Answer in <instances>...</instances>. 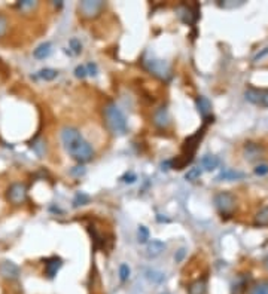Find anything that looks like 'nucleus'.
Returning a JSON list of instances; mask_svg holds the SVG:
<instances>
[{
	"instance_id": "obj_1",
	"label": "nucleus",
	"mask_w": 268,
	"mask_h": 294,
	"mask_svg": "<svg viewBox=\"0 0 268 294\" xmlns=\"http://www.w3.org/2000/svg\"><path fill=\"white\" fill-rule=\"evenodd\" d=\"M61 141L70 158L79 163L89 162L94 158L93 146L82 137L79 130L75 127H64L61 130Z\"/></svg>"
},
{
	"instance_id": "obj_2",
	"label": "nucleus",
	"mask_w": 268,
	"mask_h": 294,
	"mask_svg": "<svg viewBox=\"0 0 268 294\" xmlns=\"http://www.w3.org/2000/svg\"><path fill=\"white\" fill-rule=\"evenodd\" d=\"M103 115H105V122H106L108 128L111 130V132H114L115 135L127 134V131H128L127 118L115 103H108L103 109Z\"/></svg>"
},
{
	"instance_id": "obj_3",
	"label": "nucleus",
	"mask_w": 268,
	"mask_h": 294,
	"mask_svg": "<svg viewBox=\"0 0 268 294\" xmlns=\"http://www.w3.org/2000/svg\"><path fill=\"white\" fill-rule=\"evenodd\" d=\"M6 199L15 207L23 205L27 199V186L24 183H12L6 190Z\"/></svg>"
},
{
	"instance_id": "obj_4",
	"label": "nucleus",
	"mask_w": 268,
	"mask_h": 294,
	"mask_svg": "<svg viewBox=\"0 0 268 294\" xmlns=\"http://www.w3.org/2000/svg\"><path fill=\"white\" fill-rule=\"evenodd\" d=\"M215 207L222 216H230L235 210V198L230 192H221L215 196Z\"/></svg>"
},
{
	"instance_id": "obj_5",
	"label": "nucleus",
	"mask_w": 268,
	"mask_h": 294,
	"mask_svg": "<svg viewBox=\"0 0 268 294\" xmlns=\"http://www.w3.org/2000/svg\"><path fill=\"white\" fill-rule=\"evenodd\" d=\"M105 6L106 3L102 2V0H83V2L79 3L77 9L83 18H96L102 14Z\"/></svg>"
},
{
	"instance_id": "obj_6",
	"label": "nucleus",
	"mask_w": 268,
	"mask_h": 294,
	"mask_svg": "<svg viewBox=\"0 0 268 294\" xmlns=\"http://www.w3.org/2000/svg\"><path fill=\"white\" fill-rule=\"evenodd\" d=\"M246 100L259 107H268V89H256L249 88L244 92Z\"/></svg>"
},
{
	"instance_id": "obj_7",
	"label": "nucleus",
	"mask_w": 268,
	"mask_h": 294,
	"mask_svg": "<svg viewBox=\"0 0 268 294\" xmlns=\"http://www.w3.org/2000/svg\"><path fill=\"white\" fill-rule=\"evenodd\" d=\"M21 275V269L17 263L11 260L0 261V276L6 281H17Z\"/></svg>"
},
{
	"instance_id": "obj_8",
	"label": "nucleus",
	"mask_w": 268,
	"mask_h": 294,
	"mask_svg": "<svg viewBox=\"0 0 268 294\" xmlns=\"http://www.w3.org/2000/svg\"><path fill=\"white\" fill-rule=\"evenodd\" d=\"M145 67L152 73V74H155L156 77H159V79H167V77H170V67H168V64L167 63H164V61H161V60H148V61H145Z\"/></svg>"
},
{
	"instance_id": "obj_9",
	"label": "nucleus",
	"mask_w": 268,
	"mask_h": 294,
	"mask_svg": "<svg viewBox=\"0 0 268 294\" xmlns=\"http://www.w3.org/2000/svg\"><path fill=\"white\" fill-rule=\"evenodd\" d=\"M177 15L181 18L185 24L188 26H192L197 20H198V11H197V6L195 8H191L188 5H181L177 8Z\"/></svg>"
},
{
	"instance_id": "obj_10",
	"label": "nucleus",
	"mask_w": 268,
	"mask_h": 294,
	"mask_svg": "<svg viewBox=\"0 0 268 294\" xmlns=\"http://www.w3.org/2000/svg\"><path fill=\"white\" fill-rule=\"evenodd\" d=\"M152 122L159 130H167L168 128V125H170V115H168V110H167L165 106H161V107H158L153 112Z\"/></svg>"
},
{
	"instance_id": "obj_11",
	"label": "nucleus",
	"mask_w": 268,
	"mask_h": 294,
	"mask_svg": "<svg viewBox=\"0 0 268 294\" xmlns=\"http://www.w3.org/2000/svg\"><path fill=\"white\" fill-rule=\"evenodd\" d=\"M243 153H244V158L250 162L262 158L264 155V147L256 144V143H246L244 144V149H243Z\"/></svg>"
},
{
	"instance_id": "obj_12",
	"label": "nucleus",
	"mask_w": 268,
	"mask_h": 294,
	"mask_svg": "<svg viewBox=\"0 0 268 294\" xmlns=\"http://www.w3.org/2000/svg\"><path fill=\"white\" fill-rule=\"evenodd\" d=\"M63 266V260L60 259V257H49V259H46L45 260V275L49 278V279H52L55 275H57V272L60 270V267Z\"/></svg>"
},
{
	"instance_id": "obj_13",
	"label": "nucleus",
	"mask_w": 268,
	"mask_h": 294,
	"mask_svg": "<svg viewBox=\"0 0 268 294\" xmlns=\"http://www.w3.org/2000/svg\"><path fill=\"white\" fill-rule=\"evenodd\" d=\"M167 248V245L162 242V241H159V239H153V241H151L148 245H146V257H149V259H153V257H158L159 254H162L164 253V250Z\"/></svg>"
},
{
	"instance_id": "obj_14",
	"label": "nucleus",
	"mask_w": 268,
	"mask_h": 294,
	"mask_svg": "<svg viewBox=\"0 0 268 294\" xmlns=\"http://www.w3.org/2000/svg\"><path fill=\"white\" fill-rule=\"evenodd\" d=\"M246 174L238 171V169H231V168H227V169H222L221 174L216 177L218 181H234V180H241L244 178Z\"/></svg>"
},
{
	"instance_id": "obj_15",
	"label": "nucleus",
	"mask_w": 268,
	"mask_h": 294,
	"mask_svg": "<svg viewBox=\"0 0 268 294\" xmlns=\"http://www.w3.org/2000/svg\"><path fill=\"white\" fill-rule=\"evenodd\" d=\"M195 103H197V109H198L200 115L204 119H207L212 115V103L209 101V98L200 95V97H197V101Z\"/></svg>"
},
{
	"instance_id": "obj_16",
	"label": "nucleus",
	"mask_w": 268,
	"mask_h": 294,
	"mask_svg": "<svg viewBox=\"0 0 268 294\" xmlns=\"http://www.w3.org/2000/svg\"><path fill=\"white\" fill-rule=\"evenodd\" d=\"M200 163H201V169H204V171H213V169H216L219 166L221 161L215 155H204L201 158Z\"/></svg>"
},
{
	"instance_id": "obj_17",
	"label": "nucleus",
	"mask_w": 268,
	"mask_h": 294,
	"mask_svg": "<svg viewBox=\"0 0 268 294\" xmlns=\"http://www.w3.org/2000/svg\"><path fill=\"white\" fill-rule=\"evenodd\" d=\"M51 52H52V43L51 42H43L33 51V55L38 60H45V58H48L51 55Z\"/></svg>"
},
{
	"instance_id": "obj_18",
	"label": "nucleus",
	"mask_w": 268,
	"mask_h": 294,
	"mask_svg": "<svg viewBox=\"0 0 268 294\" xmlns=\"http://www.w3.org/2000/svg\"><path fill=\"white\" fill-rule=\"evenodd\" d=\"M145 278L149 282L156 284V285H159V284H162L165 281V275L162 272H159V270H155V269H146L145 270Z\"/></svg>"
},
{
	"instance_id": "obj_19",
	"label": "nucleus",
	"mask_w": 268,
	"mask_h": 294,
	"mask_svg": "<svg viewBox=\"0 0 268 294\" xmlns=\"http://www.w3.org/2000/svg\"><path fill=\"white\" fill-rule=\"evenodd\" d=\"M207 293V284L204 279H197L188 287V294H206Z\"/></svg>"
},
{
	"instance_id": "obj_20",
	"label": "nucleus",
	"mask_w": 268,
	"mask_h": 294,
	"mask_svg": "<svg viewBox=\"0 0 268 294\" xmlns=\"http://www.w3.org/2000/svg\"><path fill=\"white\" fill-rule=\"evenodd\" d=\"M253 223H255V226H258V228H267V226H268V205H267V207H262V208L256 213Z\"/></svg>"
},
{
	"instance_id": "obj_21",
	"label": "nucleus",
	"mask_w": 268,
	"mask_h": 294,
	"mask_svg": "<svg viewBox=\"0 0 268 294\" xmlns=\"http://www.w3.org/2000/svg\"><path fill=\"white\" fill-rule=\"evenodd\" d=\"M36 77H39V79H42V80H46V82H51V80H54L55 77H58V71H57L55 68L46 67V68L39 70L38 74H36Z\"/></svg>"
},
{
	"instance_id": "obj_22",
	"label": "nucleus",
	"mask_w": 268,
	"mask_h": 294,
	"mask_svg": "<svg viewBox=\"0 0 268 294\" xmlns=\"http://www.w3.org/2000/svg\"><path fill=\"white\" fill-rule=\"evenodd\" d=\"M82 48L83 46H82L80 40L77 37H72L69 40V51L66 49V54H69V55H79L82 52Z\"/></svg>"
},
{
	"instance_id": "obj_23",
	"label": "nucleus",
	"mask_w": 268,
	"mask_h": 294,
	"mask_svg": "<svg viewBox=\"0 0 268 294\" xmlns=\"http://www.w3.org/2000/svg\"><path fill=\"white\" fill-rule=\"evenodd\" d=\"M201 175H203V169L200 166H192V168H190L187 171L185 180H188V181H197V180H200Z\"/></svg>"
},
{
	"instance_id": "obj_24",
	"label": "nucleus",
	"mask_w": 268,
	"mask_h": 294,
	"mask_svg": "<svg viewBox=\"0 0 268 294\" xmlns=\"http://www.w3.org/2000/svg\"><path fill=\"white\" fill-rule=\"evenodd\" d=\"M88 202H89V196H88L86 193L77 192V193L75 195V198H73V207H75V208H77V207H80V205H86Z\"/></svg>"
},
{
	"instance_id": "obj_25",
	"label": "nucleus",
	"mask_w": 268,
	"mask_h": 294,
	"mask_svg": "<svg viewBox=\"0 0 268 294\" xmlns=\"http://www.w3.org/2000/svg\"><path fill=\"white\" fill-rule=\"evenodd\" d=\"M149 239V229L146 226H139L137 229V241L140 244H146Z\"/></svg>"
},
{
	"instance_id": "obj_26",
	"label": "nucleus",
	"mask_w": 268,
	"mask_h": 294,
	"mask_svg": "<svg viewBox=\"0 0 268 294\" xmlns=\"http://www.w3.org/2000/svg\"><path fill=\"white\" fill-rule=\"evenodd\" d=\"M244 3V0H225V2H219L218 5L221 6V8H227V9H232V8H238V6H241Z\"/></svg>"
},
{
	"instance_id": "obj_27",
	"label": "nucleus",
	"mask_w": 268,
	"mask_h": 294,
	"mask_svg": "<svg viewBox=\"0 0 268 294\" xmlns=\"http://www.w3.org/2000/svg\"><path fill=\"white\" fill-rule=\"evenodd\" d=\"M250 294H268V282L264 281V282L256 284V285L252 288Z\"/></svg>"
},
{
	"instance_id": "obj_28",
	"label": "nucleus",
	"mask_w": 268,
	"mask_h": 294,
	"mask_svg": "<svg viewBox=\"0 0 268 294\" xmlns=\"http://www.w3.org/2000/svg\"><path fill=\"white\" fill-rule=\"evenodd\" d=\"M36 6H38V3L33 2V0H21V2L17 3V8L21 11H30V9H35Z\"/></svg>"
},
{
	"instance_id": "obj_29",
	"label": "nucleus",
	"mask_w": 268,
	"mask_h": 294,
	"mask_svg": "<svg viewBox=\"0 0 268 294\" xmlns=\"http://www.w3.org/2000/svg\"><path fill=\"white\" fill-rule=\"evenodd\" d=\"M130 273H131V270H130L128 264L122 263V264L119 266V279H121V282H125V281H128V278H130Z\"/></svg>"
},
{
	"instance_id": "obj_30",
	"label": "nucleus",
	"mask_w": 268,
	"mask_h": 294,
	"mask_svg": "<svg viewBox=\"0 0 268 294\" xmlns=\"http://www.w3.org/2000/svg\"><path fill=\"white\" fill-rule=\"evenodd\" d=\"M85 68H86V76H91V77H96L99 74V67L96 63L89 61L88 64H85Z\"/></svg>"
},
{
	"instance_id": "obj_31",
	"label": "nucleus",
	"mask_w": 268,
	"mask_h": 294,
	"mask_svg": "<svg viewBox=\"0 0 268 294\" xmlns=\"http://www.w3.org/2000/svg\"><path fill=\"white\" fill-rule=\"evenodd\" d=\"M8 27H9V21H8V18H6L5 15L0 14V39H2V37L6 34Z\"/></svg>"
},
{
	"instance_id": "obj_32",
	"label": "nucleus",
	"mask_w": 268,
	"mask_h": 294,
	"mask_svg": "<svg viewBox=\"0 0 268 294\" xmlns=\"http://www.w3.org/2000/svg\"><path fill=\"white\" fill-rule=\"evenodd\" d=\"M136 180H137V175H136L133 171H127V172L121 177V181H124V183H127V184H133Z\"/></svg>"
},
{
	"instance_id": "obj_33",
	"label": "nucleus",
	"mask_w": 268,
	"mask_h": 294,
	"mask_svg": "<svg viewBox=\"0 0 268 294\" xmlns=\"http://www.w3.org/2000/svg\"><path fill=\"white\" fill-rule=\"evenodd\" d=\"M255 174L256 175H259V177H264V175H267L268 174V165L267 163H259V165H256L255 166Z\"/></svg>"
},
{
	"instance_id": "obj_34",
	"label": "nucleus",
	"mask_w": 268,
	"mask_h": 294,
	"mask_svg": "<svg viewBox=\"0 0 268 294\" xmlns=\"http://www.w3.org/2000/svg\"><path fill=\"white\" fill-rule=\"evenodd\" d=\"M75 76L77 77V79H85L86 77V68H85V65H76V68H75Z\"/></svg>"
},
{
	"instance_id": "obj_35",
	"label": "nucleus",
	"mask_w": 268,
	"mask_h": 294,
	"mask_svg": "<svg viewBox=\"0 0 268 294\" xmlns=\"http://www.w3.org/2000/svg\"><path fill=\"white\" fill-rule=\"evenodd\" d=\"M185 254H187V250H185V248H181V250H177V253L174 254V260H176V263H181V261L184 260Z\"/></svg>"
},
{
	"instance_id": "obj_36",
	"label": "nucleus",
	"mask_w": 268,
	"mask_h": 294,
	"mask_svg": "<svg viewBox=\"0 0 268 294\" xmlns=\"http://www.w3.org/2000/svg\"><path fill=\"white\" fill-rule=\"evenodd\" d=\"M70 172H72V175L80 177V175H83V174H85V168H83L82 165H77V166H75Z\"/></svg>"
},
{
	"instance_id": "obj_37",
	"label": "nucleus",
	"mask_w": 268,
	"mask_h": 294,
	"mask_svg": "<svg viewBox=\"0 0 268 294\" xmlns=\"http://www.w3.org/2000/svg\"><path fill=\"white\" fill-rule=\"evenodd\" d=\"M267 54H268V48H264V51H262V52H259V54H258V55L253 58V61H258V60H261V58H262V57H265Z\"/></svg>"
},
{
	"instance_id": "obj_38",
	"label": "nucleus",
	"mask_w": 268,
	"mask_h": 294,
	"mask_svg": "<svg viewBox=\"0 0 268 294\" xmlns=\"http://www.w3.org/2000/svg\"><path fill=\"white\" fill-rule=\"evenodd\" d=\"M264 266H265V269L268 270V254H267L265 259H264Z\"/></svg>"
}]
</instances>
